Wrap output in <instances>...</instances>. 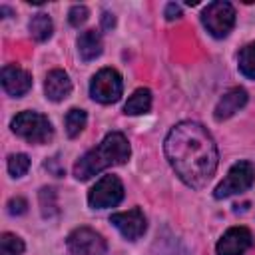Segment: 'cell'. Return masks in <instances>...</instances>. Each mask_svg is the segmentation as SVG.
<instances>
[{
    "mask_svg": "<svg viewBox=\"0 0 255 255\" xmlns=\"http://www.w3.org/2000/svg\"><path fill=\"white\" fill-rule=\"evenodd\" d=\"M165 155L189 187L201 189L217 169V145L197 122H179L165 137Z\"/></svg>",
    "mask_w": 255,
    "mask_h": 255,
    "instance_id": "1",
    "label": "cell"
},
{
    "mask_svg": "<svg viewBox=\"0 0 255 255\" xmlns=\"http://www.w3.org/2000/svg\"><path fill=\"white\" fill-rule=\"evenodd\" d=\"M129 141L124 133L112 131L108 133L96 147H92L88 153H84L76 165H74V175L78 179H90L92 175L100 173L106 167L112 165H122L129 159Z\"/></svg>",
    "mask_w": 255,
    "mask_h": 255,
    "instance_id": "2",
    "label": "cell"
},
{
    "mask_svg": "<svg viewBox=\"0 0 255 255\" xmlns=\"http://www.w3.org/2000/svg\"><path fill=\"white\" fill-rule=\"evenodd\" d=\"M12 131L30 143H46L52 137V124L36 112H22L12 120Z\"/></svg>",
    "mask_w": 255,
    "mask_h": 255,
    "instance_id": "3",
    "label": "cell"
},
{
    "mask_svg": "<svg viewBox=\"0 0 255 255\" xmlns=\"http://www.w3.org/2000/svg\"><path fill=\"white\" fill-rule=\"evenodd\" d=\"M255 181V167L251 161H237L229 173L225 175V179L215 187L213 195L217 199H223V197H229V195H235V193H241L245 189H249Z\"/></svg>",
    "mask_w": 255,
    "mask_h": 255,
    "instance_id": "4",
    "label": "cell"
},
{
    "mask_svg": "<svg viewBox=\"0 0 255 255\" xmlns=\"http://www.w3.org/2000/svg\"><path fill=\"white\" fill-rule=\"evenodd\" d=\"M203 26L215 38H225L235 24V10L229 2H211L201 14Z\"/></svg>",
    "mask_w": 255,
    "mask_h": 255,
    "instance_id": "5",
    "label": "cell"
},
{
    "mask_svg": "<svg viewBox=\"0 0 255 255\" xmlns=\"http://www.w3.org/2000/svg\"><path fill=\"white\" fill-rule=\"evenodd\" d=\"M122 90H124V84H122V76L112 70V68H104L100 70L92 82H90V96L100 102V104H114L120 100L122 96Z\"/></svg>",
    "mask_w": 255,
    "mask_h": 255,
    "instance_id": "6",
    "label": "cell"
},
{
    "mask_svg": "<svg viewBox=\"0 0 255 255\" xmlns=\"http://www.w3.org/2000/svg\"><path fill=\"white\" fill-rule=\"evenodd\" d=\"M70 255H106L108 243L106 239L90 227L74 229L66 239Z\"/></svg>",
    "mask_w": 255,
    "mask_h": 255,
    "instance_id": "7",
    "label": "cell"
},
{
    "mask_svg": "<svg viewBox=\"0 0 255 255\" xmlns=\"http://www.w3.org/2000/svg\"><path fill=\"white\" fill-rule=\"evenodd\" d=\"M124 199V185L116 175H104L88 193V201L94 209L114 207Z\"/></svg>",
    "mask_w": 255,
    "mask_h": 255,
    "instance_id": "8",
    "label": "cell"
},
{
    "mask_svg": "<svg viewBox=\"0 0 255 255\" xmlns=\"http://www.w3.org/2000/svg\"><path fill=\"white\" fill-rule=\"evenodd\" d=\"M110 221L114 223V227H116L126 239H131V241L139 239V237L145 233V227H147L145 215H143V211L137 209V207H133V209H129V211L114 213V215L110 217Z\"/></svg>",
    "mask_w": 255,
    "mask_h": 255,
    "instance_id": "9",
    "label": "cell"
},
{
    "mask_svg": "<svg viewBox=\"0 0 255 255\" xmlns=\"http://www.w3.org/2000/svg\"><path fill=\"white\" fill-rule=\"evenodd\" d=\"M253 243L251 231L247 227H231L223 233L217 243V255H243Z\"/></svg>",
    "mask_w": 255,
    "mask_h": 255,
    "instance_id": "10",
    "label": "cell"
},
{
    "mask_svg": "<svg viewBox=\"0 0 255 255\" xmlns=\"http://www.w3.org/2000/svg\"><path fill=\"white\" fill-rule=\"evenodd\" d=\"M2 88L6 94L20 98L32 88V76L18 66H4L2 68Z\"/></svg>",
    "mask_w": 255,
    "mask_h": 255,
    "instance_id": "11",
    "label": "cell"
},
{
    "mask_svg": "<svg viewBox=\"0 0 255 255\" xmlns=\"http://www.w3.org/2000/svg\"><path fill=\"white\" fill-rule=\"evenodd\" d=\"M44 92H46V98L52 102H60V100L68 98L72 92V82H70L68 74L64 70L48 72L46 82H44Z\"/></svg>",
    "mask_w": 255,
    "mask_h": 255,
    "instance_id": "12",
    "label": "cell"
},
{
    "mask_svg": "<svg viewBox=\"0 0 255 255\" xmlns=\"http://www.w3.org/2000/svg\"><path fill=\"white\" fill-rule=\"evenodd\" d=\"M247 104V92L243 88H231L215 106V120H227Z\"/></svg>",
    "mask_w": 255,
    "mask_h": 255,
    "instance_id": "13",
    "label": "cell"
},
{
    "mask_svg": "<svg viewBox=\"0 0 255 255\" xmlns=\"http://www.w3.org/2000/svg\"><path fill=\"white\" fill-rule=\"evenodd\" d=\"M78 52L84 62H90L102 54V36L96 30H86L78 38Z\"/></svg>",
    "mask_w": 255,
    "mask_h": 255,
    "instance_id": "14",
    "label": "cell"
},
{
    "mask_svg": "<svg viewBox=\"0 0 255 255\" xmlns=\"http://www.w3.org/2000/svg\"><path fill=\"white\" fill-rule=\"evenodd\" d=\"M151 108V92L147 88H137L126 102L124 112L129 116H139V114H147Z\"/></svg>",
    "mask_w": 255,
    "mask_h": 255,
    "instance_id": "15",
    "label": "cell"
},
{
    "mask_svg": "<svg viewBox=\"0 0 255 255\" xmlns=\"http://www.w3.org/2000/svg\"><path fill=\"white\" fill-rule=\"evenodd\" d=\"M28 30H30V36L38 42H44L52 36V20L48 14H36L30 24H28Z\"/></svg>",
    "mask_w": 255,
    "mask_h": 255,
    "instance_id": "16",
    "label": "cell"
},
{
    "mask_svg": "<svg viewBox=\"0 0 255 255\" xmlns=\"http://www.w3.org/2000/svg\"><path fill=\"white\" fill-rule=\"evenodd\" d=\"M86 120H88V116H86L84 110H78V108L70 110V112L66 114V120H64V124H66V133H68L70 137L80 135V131L86 128Z\"/></svg>",
    "mask_w": 255,
    "mask_h": 255,
    "instance_id": "17",
    "label": "cell"
},
{
    "mask_svg": "<svg viewBox=\"0 0 255 255\" xmlns=\"http://www.w3.org/2000/svg\"><path fill=\"white\" fill-rule=\"evenodd\" d=\"M239 70L243 76L255 80V42L247 44L239 52Z\"/></svg>",
    "mask_w": 255,
    "mask_h": 255,
    "instance_id": "18",
    "label": "cell"
},
{
    "mask_svg": "<svg viewBox=\"0 0 255 255\" xmlns=\"http://www.w3.org/2000/svg\"><path fill=\"white\" fill-rule=\"evenodd\" d=\"M24 251V241L14 233H2L0 237V255H20Z\"/></svg>",
    "mask_w": 255,
    "mask_h": 255,
    "instance_id": "19",
    "label": "cell"
},
{
    "mask_svg": "<svg viewBox=\"0 0 255 255\" xmlns=\"http://www.w3.org/2000/svg\"><path fill=\"white\" fill-rule=\"evenodd\" d=\"M28 167H30V159H28L26 153H12L8 157V171H10V175L20 177V175H24L28 171Z\"/></svg>",
    "mask_w": 255,
    "mask_h": 255,
    "instance_id": "20",
    "label": "cell"
},
{
    "mask_svg": "<svg viewBox=\"0 0 255 255\" xmlns=\"http://www.w3.org/2000/svg\"><path fill=\"white\" fill-rule=\"evenodd\" d=\"M68 16H70V24L72 26H82L88 20V8L86 6H80V4L78 6H72Z\"/></svg>",
    "mask_w": 255,
    "mask_h": 255,
    "instance_id": "21",
    "label": "cell"
},
{
    "mask_svg": "<svg viewBox=\"0 0 255 255\" xmlns=\"http://www.w3.org/2000/svg\"><path fill=\"white\" fill-rule=\"evenodd\" d=\"M26 207H28V203L22 197H16V199L8 201V213H12V215H22L26 211Z\"/></svg>",
    "mask_w": 255,
    "mask_h": 255,
    "instance_id": "22",
    "label": "cell"
},
{
    "mask_svg": "<svg viewBox=\"0 0 255 255\" xmlns=\"http://www.w3.org/2000/svg\"><path fill=\"white\" fill-rule=\"evenodd\" d=\"M165 16H167V20L179 18V16H181V10H179V6H177V4H167V8H165Z\"/></svg>",
    "mask_w": 255,
    "mask_h": 255,
    "instance_id": "23",
    "label": "cell"
},
{
    "mask_svg": "<svg viewBox=\"0 0 255 255\" xmlns=\"http://www.w3.org/2000/svg\"><path fill=\"white\" fill-rule=\"evenodd\" d=\"M114 26V16L104 14V28H112Z\"/></svg>",
    "mask_w": 255,
    "mask_h": 255,
    "instance_id": "24",
    "label": "cell"
}]
</instances>
